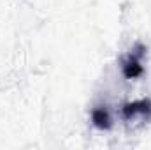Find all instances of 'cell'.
<instances>
[{"label": "cell", "mask_w": 151, "mask_h": 150, "mask_svg": "<svg viewBox=\"0 0 151 150\" xmlns=\"http://www.w3.org/2000/svg\"><path fill=\"white\" fill-rule=\"evenodd\" d=\"M144 55H146V48H144L141 42H137V44L130 50V53L123 58L121 71H123V76H125L127 79H135V78L142 76V73H144V67H142V58H144Z\"/></svg>", "instance_id": "6da1fadb"}, {"label": "cell", "mask_w": 151, "mask_h": 150, "mask_svg": "<svg viewBox=\"0 0 151 150\" xmlns=\"http://www.w3.org/2000/svg\"><path fill=\"white\" fill-rule=\"evenodd\" d=\"M121 117L125 122H134L137 118L150 120L151 118V99H139L123 104L121 108Z\"/></svg>", "instance_id": "7a4b0ae2"}, {"label": "cell", "mask_w": 151, "mask_h": 150, "mask_svg": "<svg viewBox=\"0 0 151 150\" xmlns=\"http://www.w3.org/2000/svg\"><path fill=\"white\" fill-rule=\"evenodd\" d=\"M91 124L100 129V131H107L113 127V118L107 108H95L91 111Z\"/></svg>", "instance_id": "3957f363"}]
</instances>
